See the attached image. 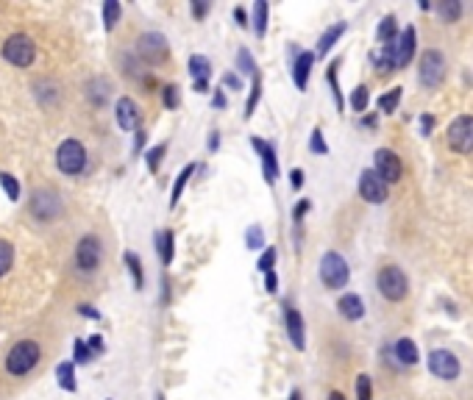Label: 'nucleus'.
Wrapping results in <instances>:
<instances>
[{
	"label": "nucleus",
	"instance_id": "1",
	"mask_svg": "<svg viewBox=\"0 0 473 400\" xmlns=\"http://www.w3.org/2000/svg\"><path fill=\"white\" fill-rule=\"evenodd\" d=\"M36 362H39V345L31 342V339H25V342H17V345L8 351V356H6V370H8L11 376H25L28 370L36 367Z\"/></svg>",
	"mask_w": 473,
	"mask_h": 400
},
{
	"label": "nucleus",
	"instance_id": "2",
	"mask_svg": "<svg viewBox=\"0 0 473 400\" xmlns=\"http://www.w3.org/2000/svg\"><path fill=\"white\" fill-rule=\"evenodd\" d=\"M348 261L337 253V250H329L323 259H320V281L329 286V289H343L348 284Z\"/></svg>",
	"mask_w": 473,
	"mask_h": 400
},
{
	"label": "nucleus",
	"instance_id": "3",
	"mask_svg": "<svg viewBox=\"0 0 473 400\" xmlns=\"http://www.w3.org/2000/svg\"><path fill=\"white\" fill-rule=\"evenodd\" d=\"M56 164H59V170H61V173H67V176H78V173L87 167V151H84V145H81L78 139H67V142H61V145H59V151H56Z\"/></svg>",
	"mask_w": 473,
	"mask_h": 400
},
{
	"label": "nucleus",
	"instance_id": "4",
	"mask_svg": "<svg viewBox=\"0 0 473 400\" xmlns=\"http://www.w3.org/2000/svg\"><path fill=\"white\" fill-rule=\"evenodd\" d=\"M379 289H382V295H384L387 300L398 303V300H404V298H407V292H410V281H407L404 270H398L396 264H390V267H384V270L379 272Z\"/></svg>",
	"mask_w": 473,
	"mask_h": 400
},
{
	"label": "nucleus",
	"instance_id": "5",
	"mask_svg": "<svg viewBox=\"0 0 473 400\" xmlns=\"http://www.w3.org/2000/svg\"><path fill=\"white\" fill-rule=\"evenodd\" d=\"M33 56H36V47L25 33H14L3 45V59L11 61L14 67H28L33 61Z\"/></svg>",
	"mask_w": 473,
	"mask_h": 400
},
{
	"label": "nucleus",
	"instance_id": "6",
	"mask_svg": "<svg viewBox=\"0 0 473 400\" xmlns=\"http://www.w3.org/2000/svg\"><path fill=\"white\" fill-rule=\"evenodd\" d=\"M446 78V59L440 50H426L421 59V84L423 86H440Z\"/></svg>",
	"mask_w": 473,
	"mask_h": 400
},
{
	"label": "nucleus",
	"instance_id": "7",
	"mask_svg": "<svg viewBox=\"0 0 473 400\" xmlns=\"http://www.w3.org/2000/svg\"><path fill=\"white\" fill-rule=\"evenodd\" d=\"M449 148L457 153H471L473 151V117L463 114L449 125Z\"/></svg>",
	"mask_w": 473,
	"mask_h": 400
},
{
	"label": "nucleus",
	"instance_id": "8",
	"mask_svg": "<svg viewBox=\"0 0 473 400\" xmlns=\"http://www.w3.org/2000/svg\"><path fill=\"white\" fill-rule=\"evenodd\" d=\"M373 170L382 176L384 184H398V181H401V173H404L401 159H398L393 151H387V148H382V151L373 153Z\"/></svg>",
	"mask_w": 473,
	"mask_h": 400
},
{
	"label": "nucleus",
	"instance_id": "9",
	"mask_svg": "<svg viewBox=\"0 0 473 400\" xmlns=\"http://www.w3.org/2000/svg\"><path fill=\"white\" fill-rule=\"evenodd\" d=\"M429 370H432V376H437L443 381H454L460 376V362L451 351H432L429 353Z\"/></svg>",
	"mask_w": 473,
	"mask_h": 400
},
{
	"label": "nucleus",
	"instance_id": "10",
	"mask_svg": "<svg viewBox=\"0 0 473 400\" xmlns=\"http://www.w3.org/2000/svg\"><path fill=\"white\" fill-rule=\"evenodd\" d=\"M359 195L368 203H384L387 200V184L382 181V176L376 170H365L359 176Z\"/></svg>",
	"mask_w": 473,
	"mask_h": 400
},
{
	"label": "nucleus",
	"instance_id": "11",
	"mask_svg": "<svg viewBox=\"0 0 473 400\" xmlns=\"http://www.w3.org/2000/svg\"><path fill=\"white\" fill-rule=\"evenodd\" d=\"M75 261L84 272H92L100 264V242L95 236H84L75 247Z\"/></svg>",
	"mask_w": 473,
	"mask_h": 400
},
{
	"label": "nucleus",
	"instance_id": "12",
	"mask_svg": "<svg viewBox=\"0 0 473 400\" xmlns=\"http://www.w3.org/2000/svg\"><path fill=\"white\" fill-rule=\"evenodd\" d=\"M137 50H140V56H142L145 61L156 64V61L167 59V39H165L162 33H145V36L140 39Z\"/></svg>",
	"mask_w": 473,
	"mask_h": 400
},
{
	"label": "nucleus",
	"instance_id": "13",
	"mask_svg": "<svg viewBox=\"0 0 473 400\" xmlns=\"http://www.w3.org/2000/svg\"><path fill=\"white\" fill-rule=\"evenodd\" d=\"M250 145H253V151L262 156V173H264V181L273 187L276 184V178H278V162H276V151H273V145H267L264 139H250Z\"/></svg>",
	"mask_w": 473,
	"mask_h": 400
},
{
	"label": "nucleus",
	"instance_id": "14",
	"mask_svg": "<svg viewBox=\"0 0 473 400\" xmlns=\"http://www.w3.org/2000/svg\"><path fill=\"white\" fill-rule=\"evenodd\" d=\"M31 211H33L39 220L50 222V220H53V217L61 211V200H59V195H53L50 190H42V192H36V195H33Z\"/></svg>",
	"mask_w": 473,
	"mask_h": 400
},
{
	"label": "nucleus",
	"instance_id": "15",
	"mask_svg": "<svg viewBox=\"0 0 473 400\" xmlns=\"http://www.w3.org/2000/svg\"><path fill=\"white\" fill-rule=\"evenodd\" d=\"M284 325H287V337L292 342V348L303 351L306 348V331H303V320L292 306H284Z\"/></svg>",
	"mask_w": 473,
	"mask_h": 400
},
{
	"label": "nucleus",
	"instance_id": "16",
	"mask_svg": "<svg viewBox=\"0 0 473 400\" xmlns=\"http://www.w3.org/2000/svg\"><path fill=\"white\" fill-rule=\"evenodd\" d=\"M114 114H117V125L123 131H134L140 125V109H137V103L131 98H120Z\"/></svg>",
	"mask_w": 473,
	"mask_h": 400
},
{
	"label": "nucleus",
	"instance_id": "17",
	"mask_svg": "<svg viewBox=\"0 0 473 400\" xmlns=\"http://www.w3.org/2000/svg\"><path fill=\"white\" fill-rule=\"evenodd\" d=\"M415 56V28L410 25L398 39H396V67H407Z\"/></svg>",
	"mask_w": 473,
	"mask_h": 400
},
{
	"label": "nucleus",
	"instance_id": "18",
	"mask_svg": "<svg viewBox=\"0 0 473 400\" xmlns=\"http://www.w3.org/2000/svg\"><path fill=\"white\" fill-rule=\"evenodd\" d=\"M312 64H315V53H309V50L298 53V59H295V64H292V78H295V86H298V89H306Z\"/></svg>",
	"mask_w": 473,
	"mask_h": 400
},
{
	"label": "nucleus",
	"instance_id": "19",
	"mask_svg": "<svg viewBox=\"0 0 473 400\" xmlns=\"http://www.w3.org/2000/svg\"><path fill=\"white\" fill-rule=\"evenodd\" d=\"M337 309H340V314H343L345 320H362V314H365V303H362V298L354 295V292L343 295L340 303H337Z\"/></svg>",
	"mask_w": 473,
	"mask_h": 400
},
{
	"label": "nucleus",
	"instance_id": "20",
	"mask_svg": "<svg viewBox=\"0 0 473 400\" xmlns=\"http://www.w3.org/2000/svg\"><path fill=\"white\" fill-rule=\"evenodd\" d=\"M373 64H376V70L384 72V75L393 72V70H398V67H396V42L382 45V50L373 53Z\"/></svg>",
	"mask_w": 473,
	"mask_h": 400
},
{
	"label": "nucleus",
	"instance_id": "21",
	"mask_svg": "<svg viewBox=\"0 0 473 400\" xmlns=\"http://www.w3.org/2000/svg\"><path fill=\"white\" fill-rule=\"evenodd\" d=\"M393 356L398 364H415L418 362V345L412 339H398L393 345Z\"/></svg>",
	"mask_w": 473,
	"mask_h": 400
},
{
	"label": "nucleus",
	"instance_id": "22",
	"mask_svg": "<svg viewBox=\"0 0 473 400\" xmlns=\"http://www.w3.org/2000/svg\"><path fill=\"white\" fill-rule=\"evenodd\" d=\"M343 33H345V22H337V25L326 28V31H323V36L317 39V56H326V53L331 50V45H334Z\"/></svg>",
	"mask_w": 473,
	"mask_h": 400
},
{
	"label": "nucleus",
	"instance_id": "23",
	"mask_svg": "<svg viewBox=\"0 0 473 400\" xmlns=\"http://www.w3.org/2000/svg\"><path fill=\"white\" fill-rule=\"evenodd\" d=\"M198 167L195 164H187L181 173H179V178H176V184H173V192H170V208H176L179 206V200H181V192H184V187H187V181H190V176L195 173Z\"/></svg>",
	"mask_w": 473,
	"mask_h": 400
},
{
	"label": "nucleus",
	"instance_id": "24",
	"mask_svg": "<svg viewBox=\"0 0 473 400\" xmlns=\"http://www.w3.org/2000/svg\"><path fill=\"white\" fill-rule=\"evenodd\" d=\"M376 36H379V42H384V45H390V42H396V39H398V25H396V17H393V14H390V17H384V20L379 22Z\"/></svg>",
	"mask_w": 473,
	"mask_h": 400
},
{
	"label": "nucleus",
	"instance_id": "25",
	"mask_svg": "<svg viewBox=\"0 0 473 400\" xmlns=\"http://www.w3.org/2000/svg\"><path fill=\"white\" fill-rule=\"evenodd\" d=\"M173 231H159L156 233V250H159V256H162V261L165 264H170L173 261Z\"/></svg>",
	"mask_w": 473,
	"mask_h": 400
},
{
	"label": "nucleus",
	"instance_id": "26",
	"mask_svg": "<svg viewBox=\"0 0 473 400\" xmlns=\"http://www.w3.org/2000/svg\"><path fill=\"white\" fill-rule=\"evenodd\" d=\"M56 378H59V387L67 390V392H75V370L70 362H61L56 367Z\"/></svg>",
	"mask_w": 473,
	"mask_h": 400
},
{
	"label": "nucleus",
	"instance_id": "27",
	"mask_svg": "<svg viewBox=\"0 0 473 400\" xmlns=\"http://www.w3.org/2000/svg\"><path fill=\"white\" fill-rule=\"evenodd\" d=\"M253 33H256L259 39L267 33V3H264V0H259V3L253 6Z\"/></svg>",
	"mask_w": 473,
	"mask_h": 400
},
{
	"label": "nucleus",
	"instance_id": "28",
	"mask_svg": "<svg viewBox=\"0 0 473 400\" xmlns=\"http://www.w3.org/2000/svg\"><path fill=\"white\" fill-rule=\"evenodd\" d=\"M401 95H404V89H401V86H393L387 95H382V98H379V111L393 114V111L398 109V103H401Z\"/></svg>",
	"mask_w": 473,
	"mask_h": 400
},
{
	"label": "nucleus",
	"instance_id": "29",
	"mask_svg": "<svg viewBox=\"0 0 473 400\" xmlns=\"http://www.w3.org/2000/svg\"><path fill=\"white\" fill-rule=\"evenodd\" d=\"M190 75L195 81H209V59L204 56H190Z\"/></svg>",
	"mask_w": 473,
	"mask_h": 400
},
{
	"label": "nucleus",
	"instance_id": "30",
	"mask_svg": "<svg viewBox=\"0 0 473 400\" xmlns=\"http://www.w3.org/2000/svg\"><path fill=\"white\" fill-rule=\"evenodd\" d=\"M117 20H120V3L117 0H106L103 3V28L112 31L117 25Z\"/></svg>",
	"mask_w": 473,
	"mask_h": 400
},
{
	"label": "nucleus",
	"instance_id": "31",
	"mask_svg": "<svg viewBox=\"0 0 473 400\" xmlns=\"http://www.w3.org/2000/svg\"><path fill=\"white\" fill-rule=\"evenodd\" d=\"M368 103H370V95H368V86H356V89L351 92V109H354L356 114H362V111L368 109Z\"/></svg>",
	"mask_w": 473,
	"mask_h": 400
},
{
	"label": "nucleus",
	"instance_id": "32",
	"mask_svg": "<svg viewBox=\"0 0 473 400\" xmlns=\"http://www.w3.org/2000/svg\"><path fill=\"white\" fill-rule=\"evenodd\" d=\"M126 264H128V270H131V275H134V286L142 289L145 278H142V261H140V256H137V253H126Z\"/></svg>",
	"mask_w": 473,
	"mask_h": 400
},
{
	"label": "nucleus",
	"instance_id": "33",
	"mask_svg": "<svg viewBox=\"0 0 473 400\" xmlns=\"http://www.w3.org/2000/svg\"><path fill=\"white\" fill-rule=\"evenodd\" d=\"M259 95H262V78H259V72H256V75H253V86H250V100L245 103V117L253 114V109H256V103H259Z\"/></svg>",
	"mask_w": 473,
	"mask_h": 400
},
{
	"label": "nucleus",
	"instance_id": "34",
	"mask_svg": "<svg viewBox=\"0 0 473 400\" xmlns=\"http://www.w3.org/2000/svg\"><path fill=\"white\" fill-rule=\"evenodd\" d=\"M245 245H248L250 250H259V247L264 245V231H262L259 225H250L248 233H245Z\"/></svg>",
	"mask_w": 473,
	"mask_h": 400
},
{
	"label": "nucleus",
	"instance_id": "35",
	"mask_svg": "<svg viewBox=\"0 0 473 400\" xmlns=\"http://www.w3.org/2000/svg\"><path fill=\"white\" fill-rule=\"evenodd\" d=\"M11 261H14V247H11L6 239H0V275H6V272H8Z\"/></svg>",
	"mask_w": 473,
	"mask_h": 400
},
{
	"label": "nucleus",
	"instance_id": "36",
	"mask_svg": "<svg viewBox=\"0 0 473 400\" xmlns=\"http://www.w3.org/2000/svg\"><path fill=\"white\" fill-rule=\"evenodd\" d=\"M440 14H443V20L457 22V20H460V14H463V6H460L457 0H449V3H443V6H440Z\"/></svg>",
	"mask_w": 473,
	"mask_h": 400
},
{
	"label": "nucleus",
	"instance_id": "37",
	"mask_svg": "<svg viewBox=\"0 0 473 400\" xmlns=\"http://www.w3.org/2000/svg\"><path fill=\"white\" fill-rule=\"evenodd\" d=\"M0 184H3V190H6L8 200L20 198V184L14 181V176H8V173H0Z\"/></svg>",
	"mask_w": 473,
	"mask_h": 400
},
{
	"label": "nucleus",
	"instance_id": "38",
	"mask_svg": "<svg viewBox=\"0 0 473 400\" xmlns=\"http://www.w3.org/2000/svg\"><path fill=\"white\" fill-rule=\"evenodd\" d=\"M236 61H239V70H242V72H248V75H256V61H253V56H250L245 47L236 53Z\"/></svg>",
	"mask_w": 473,
	"mask_h": 400
},
{
	"label": "nucleus",
	"instance_id": "39",
	"mask_svg": "<svg viewBox=\"0 0 473 400\" xmlns=\"http://www.w3.org/2000/svg\"><path fill=\"white\" fill-rule=\"evenodd\" d=\"M165 151H167V145H156V148H151V151H148V170H151V173H156V170H159Z\"/></svg>",
	"mask_w": 473,
	"mask_h": 400
},
{
	"label": "nucleus",
	"instance_id": "40",
	"mask_svg": "<svg viewBox=\"0 0 473 400\" xmlns=\"http://www.w3.org/2000/svg\"><path fill=\"white\" fill-rule=\"evenodd\" d=\"M273 264H276V247H267V250L259 256V264H256V267H259V272L267 275V272H273Z\"/></svg>",
	"mask_w": 473,
	"mask_h": 400
},
{
	"label": "nucleus",
	"instance_id": "41",
	"mask_svg": "<svg viewBox=\"0 0 473 400\" xmlns=\"http://www.w3.org/2000/svg\"><path fill=\"white\" fill-rule=\"evenodd\" d=\"M73 351H75V362H78V364H87V362L92 359V351H89V345H87V342H81V339H75Z\"/></svg>",
	"mask_w": 473,
	"mask_h": 400
},
{
	"label": "nucleus",
	"instance_id": "42",
	"mask_svg": "<svg viewBox=\"0 0 473 400\" xmlns=\"http://www.w3.org/2000/svg\"><path fill=\"white\" fill-rule=\"evenodd\" d=\"M162 98H165V106H167V109H176V106H179V86H176V84H167L165 92H162Z\"/></svg>",
	"mask_w": 473,
	"mask_h": 400
},
{
	"label": "nucleus",
	"instance_id": "43",
	"mask_svg": "<svg viewBox=\"0 0 473 400\" xmlns=\"http://www.w3.org/2000/svg\"><path fill=\"white\" fill-rule=\"evenodd\" d=\"M356 400H370V376L356 378Z\"/></svg>",
	"mask_w": 473,
	"mask_h": 400
},
{
	"label": "nucleus",
	"instance_id": "44",
	"mask_svg": "<svg viewBox=\"0 0 473 400\" xmlns=\"http://www.w3.org/2000/svg\"><path fill=\"white\" fill-rule=\"evenodd\" d=\"M309 148H312L315 153H329V145H326V139H323V134H320V131H312Z\"/></svg>",
	"mask_w": 473,
	"mask_h": 400
},
{
	"label": "nucleus",
	"instance_id": "45",
	"mask_svg": "<svg viewBox=\"0 0 473 400\" xmlns=\"http://www.w3.org/2000/svg\"><path fill=\"white\" fill-rule=\"evenodd\" d=\"M309 206H312V203H309V200H306V198L301 200V203L295 206V211H292V220H295V222H301V217H303V214L309 211Z\"/></svg>",
	"mask_w": 473,
	"mask_h": 400
},
{
	"label": "nucleus",
	"instance_id": "46",
	"mask_svg": "<svg viewBox=\"0 0 473 400\" xmlns=\"http://www.w3.org/2000/svg\"><path fill=\"white\" fill-rule=\"evenodd\" d=\"M290 187H292V190H301V187H303V170H292V173H290Z\"/></svg>",
	"mask_w": 473,
	"mask_h": 400
},
{
	"label": "nucleus",
	"instance_id": "47",
	"mask_svg": "<svg viewBox=\"0 0 473 400\" xmlns=\"http://www.w3.org/2000/svg\"><path fill=\"white\" fill-rule=\"evenodd\" d=\"M264 289L273 295V292H278V278H276V272H267L264 275Z\"/></svg>",
	"mask_w": 473,
	"mask_h": 400
},
{
	"label": "nucleus",
	"instance_id": "48",
	"mask_svg": "<svg viewBox=\"0 0 473 400\" xmlns=\"http://www.w3.org/2000/svg\"><path fill=\"white\" fill-rule=\"evenodd\" d=\"M432 128H435V117L423 114V117H421V131H423V134H432Z\"/></svg>",
	"mask_w": 473,
	"mask_h": 400
},
{
	"label": "nucleus",
	"instance_id": "49",
	"mask_svg": "<svg viewBox=\"0 0 473 400\" xmlns=\"http://www.w3.org/2000/svg\"><path fill=\"white\" fill-rule=\"evenodd\" d=\"M207 11H209V6H207V3H198V0L193 3V14H195V20H201Z\"/></svg>",
	"mask_w": 473,
	"mask_h": 400
},
{
	"label": "nucleus",
	"instance_id": "50",
	"mask_svg": "<svg viewBox=\"0 0 473 400\" xmlns=\"http://www.w3.org/2000/svg\"><path fill=\"white\" fill-rule=\"evenodd\" d=\"M226 84H229L232 89H239V86H242V84H239V78H236L234 72H226V75H223V86H226Z\"/></svg>",
	"mask_w": 473,
	"mask_h": 400
},
{
	"label": "nucleus",
	"instance_id": "51",
	"mask_svg": "<svg viewBox=\"0 0 473 400\" xmlns=\"http://www.w3.org/2000/svg\"><path fill=\"white\" fill-rule=\"evenodd\" d=\"M78 311H81L84 317H89V320H100V314H98L92 306H78Z\"/></svg>",
	"mask_w": 473,
	"mask_h": 400
},
{
	"label": "nucleus",
	"instance_id": "52",
	"mask_svg": "<svg viewBox=\"0 0 473 400\" xmlns=\"http://www.w3.org/2000/svg\"><path fill=\"white\" fill-rule=\"evenodd\" d=\"M87 345H89V351H92V353H100V351H103V339H100V337H92Z\"/></svg>",
	"mask_w": 473,
	"mask_h": 400
},
{
	"label": "nucleus",
	"instance_id": "53",
	"mask_svg": "<svg viewBox=\"0 0 473 400\" xmlns=\"http://www.w3.org/2000/svg\"><path fill=\"white\" fill-rule=\"evenodd\" d=\"M234 17H236V22H239L242 28L248 25V17H245V8H239V6H236V8H234Z\"/></svg>",
	"mask_w": 473,
	"mask_h": 400
},
{
	"label": "nucleus",
	"instance_id": "54",
	"mask_svg": "<svg viewBox=\"0 0 473 400\" xmlns=\"http://www.w3.org/2000/svg\"><path fill=\"white\" fill-rule=\"evenodd\" d=\"M218 145H220V134L212 131V137H209V151H218Z\"/></svg>",
	"mask_w": 473,
	"mask_h": 400
},
{
	"label": "nucleus",
	"instance_id": "55",
	"mask_svg": "<svg viewBox=\"0 0 473 400\" xmlns=\"http://www.w3.org/2000/svg\"><path fill=\"white\" fill-rule=\"evenodd\" d=\"M215 106H218V109L226 106V95H223V92H215Z\"/></svg>",
	"mask_w": 473,
	"mask_h": 400
},
{
	"label": "nucleus",
	"instance_id": "56",
	"mask_svg": "<svg viewBox=\"0 0 473 400\" xmlns=\"http://www.w3.org/2000/svg\"><path fill=\"white\" fill-rule=\"evenodd\" d=\"M209 89V81H195V92H207Z\"/></svg>",
	"mask_w": 473,
	"mask_h": 400
},
{
	"label": "nucleus",
	"instance_id": "57",
	"mask_svg": "<svg viewBox=\"0 0 473 400\" xmlns=\"http://www.w3.org/2000/svg\"><path fill=\"white\" fill-rule=\"evenodd\" d=\"M142 142H145V134H142V131H137V142H134V151H140V148H142Z\"/></svg>",
	"mask_w": 473,
	"mask_h": 400
},
{
	"label": "nucleus",
	"instance_id": "58",
	"mask_svg": "<svg viewBox=\"0 0 473 400\" xmlns=\"http://www.w3.org/2000/svg\"><path fill=\"white\" fill-rule=\"evenodd\" d=\"M329 400H345V398H343L340 392H331V395H329Z\"/></svg>",
	"mask_w": 473,
	"mask_h": 400
},
{
	"label": "nucleus",
	"instance_id": "59",
	"mask_svg": "<svg viewBox=\"0 0 473 400\" xmlns=\"http://www.w3.org/2000/svg\"><path fill=\"white\" fill-rule=\"evenodd\" d=\"M290 400H301V392H298V390H292V395H290Z\"/></svg>",
	"mask_w": 473,
	"mask_h": 400
},
{
	"label": "nucleus",
	"instance_id": "60",
	"mask_svg": "<svg viewBox=\"0 0 473 400\" xmlns=\"http://www.w3.org/2000/svg\"><path fill=\"white\" fill-rule=\"evenodd\" d=\"M156 400H165V398H162V395H159V398H156Z\"/></svg>",
	"mask_w": 473,
	"mask_h": 400
}]
</instances>
